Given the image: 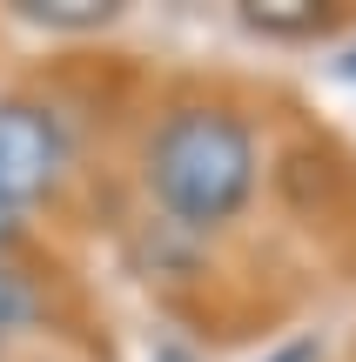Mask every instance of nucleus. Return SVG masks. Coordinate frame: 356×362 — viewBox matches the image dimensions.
<instances>
[{"label":"nucleus","mask_w":356,"mask_h":362,"mask_svg":"<svg viewBox=\"0 0 356 362\" xmlns=\"http://www.w3.org/2000/svg\"><path fill=\"white\" fill-rule=\"evenodd\" d=\"M142 161L148 194L188 228H222L255 188V134L229 107H175Z\"/></svg>","instance_id":"f257e3e1"},{"label":"nucleus","mask_w":356,"mask_h":362,"mask_svg":"<svg viewBox=\"0 0 356 362\" xmlns=\"http://www.w3.org/2000/svg\"><path fill=\"white\" fill-rule=\"evenodd\" d=\"M67 175V128L54 107L40 101H0V194L27 215V202L54 194V181Z\"/></svg>","instance_id":"f03ea898"},{"label":"nucleus","mask_w":356,"mask_h":362,"mask_svg":"<svg viewBox=\"0 0 356 362\" xmlns=\"http://www.w3.org/2000/svg\"><path fill=\"white\" fill-rule=\"evenodd\" d=\"M242 21L255 34H316V27H330V7H316V0H242Z\"/></svg>","instance_id":"7ed1b4c3"},{"label":"nucleus","mask_w":356,"mask_h":362,"mask_svg":"<svg viewBox=\"0 0 356 362\" xmlns=\"http://www.w3.org/2000/svg\"><path fill=\"white\" fill-rule=\"evenodd\" d=\"M34 315H40V288H34V275L13 269V262L0 255V342H13L21 329H34Z\"/></svg>","instance_id":"20e7f679"},{"label":"nucleus","mask_w":356,"mask_h":362,"mask_svg":"<svg viewBox=\"0 0 356 362\" xmlns=\"http://www.w3.org/2000/svg\"><path fill=\"white\" fill-rule=\"evenodd\" d=\"M13 13L40 21V27H108L115 0H13Z\"/></svg>","instance_id":"39448f33"},{"label":"nucleus","mask_w":356,"mask_h":362,"mask_svg":"<svg viewBox=\"0 0 356 362\" xmlns=\"http://www.w3.org/2000/svg\"><path fill=\"white\" fill-rule=\"evenodd\" d=\"M269 362H323V349H316L309 336H296V342H282V349L269 356Z\"/></svg>","instance_id":"423d86ee"},{"label":"nucleus","mask_w":356,"mask_h":362,"mask_svg":"<svg viewBox=\"0 0 356 362\" xmlns=\"http://www.w3.org/2000/svg\"><path fill=\"white\" fill-rule=\"evenodd\" d=\"M13 235H21V208H13V202H7V194H0V248H7V242H13Z\"/></svg>","instance_id":"0eeeda50"},{"label":"nucleus","mask_w":356,"mask_h":362,"mask_svg":"<svg viewBox=\"0 0 356 362\" xmlns=\"http://www.w3.org/2000/svg\"><path fill=\"white\" fill-rule=\"evenodd\" d=\"M350 74H356V54H350Z\"/></svg>","instance_id":"6e6552de"}]
</instances>
